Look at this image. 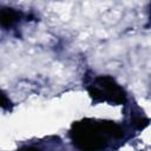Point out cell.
<instances>
[{"mask_svg": "<svg viewBox=\"0 0 151 151\" xmlns=\"http://www.w3.org/2000/svg\"><path fill=\"white\" fill-rule=\"evenodd\" d=\"M74 143L83 150L97 151L105 146L109 137H119L122 130L113 123H79L74 125Z\"/></svg>", "mask_w": 151, "mask_h": 151, "instance_id": "cell-1", "label": "cell"}, {"mask_svg": "<svg viewBox=\"0 0 151 151\" xmlns=\"http://www.w3.org/2000/svg\"><path fill=\"white\" fill-rule=\"evenodd\" d=\"M91 96L98 100H106L112 103H124L125 93L116 81L110 77H99L90 88Z\"/></svg>", "mask_w": 151, "mask_h": 151, "instance_id": "cell-2", "label": "cell"}, {"mask_svg": "<svg viewBox=\"0 0 151 151\" xmlns=\"http://www.w3.org/2000/svg\"><path fill=\"white\" fill-rule=\"evenodd\" d=\"M18 20V13L12 9L2 11L0 14V22L4 26H12Z\"/></svg>", "mask_w": 151, "mask_h": 151, "instance_id": "cell-3", "label": "cell"}, {"mask_svg": "<svg viewBox=\"0 0 151 151\" xmlns=\"http://www.w3.org/2000/svg\"><path fill=\"white\" fill-rule=\"evenodd\" d=\"M9 100L7 99V97L0 91V106H2V107H8L9 106Z\"/></svg>", "mask_w": 151, "mask_h": 151, "instance_id": "cell-4", "label": "cell"}]
</instances>
